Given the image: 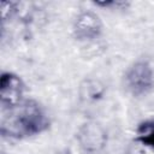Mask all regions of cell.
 <instances>
[{"mask_svg": "<svg viewBox=\"0 0 154 154\" xmlns=\"http://www.w3.org/2000/svg\"><path fill=\"white\" fill-rule=\"evenodd\" d=\"M96 6L99 7H105V8H116V10H122L124 7H126L129 4L128 2H123V1H95L94 2Z\"/></svg>", "mask_w": 154, "mask_h": 154, "instance_id": "9", "label": "cell"}, {"mask_svg": "<svg viewBox=\"0 0 154 154\" xmlns=\"http://www.w3.org/2000/svg\"><path fill=\"white\" fill-rule=\"evenodd\" d=\"M18 2L14 1H1L0 5V13L2 22L12 19L17 13H18Z\"/></svg>", "mask_w": 154, "mask_h": 154, "instance_id": "8", "label": "cell"}, {"mask_svg": "<svg viewBox=\"0 0 154 154\" xmlns=\"http://www.w3.org/2000/svg\"><path fill=\"white\" fill-rule=\"evenodd\" d=\"M124 90L132 97H143L154 90V66L150 60L138 58L124 71L122 77Z\"/></svg>", "mask_w": 154, "mask_h": 154, "instance_id": "2", "label": "cell"}, {"mask_svg": "<svg viewBox=\"0 0 154 154\" xmlns=\"http://www.w3.org/2000/svg\"><path fill=\"white\" fill-rule=\"evenodd\" d=\"M134 141L154 153V118H149L138 123L135 130V138Z\"/></svg>", "mask_w": 154, "mask_h": 154, "instance_id": "7", "label": "cell"}, {"mask_svg": "<svg viewBox=\"0 0 154 154\" xmlns=\"http://www.w3.org/2000/svg\"><path fill=\"white\" fill-rule=\"evenodd\" d=\"M103 34V23L101 17L94 10L79 11L72 23L73 38L84 45L96 42Z\"/></svg>", "mask_w": 154, "mask_h": 154, "instance_id": "4", "label": "cell"}, {"mask_svg": "<svg viewBox=\"0 0 154 154\" xmlns=\"http://www.w3.org/2000/svg\"><path fill=\"white\" fill-rule=\"evenodd\" d=\"M25 83L19 75L12 71H2L0 75L1 111L11 109L20 105L25 100Z\"/></svg>", "mask_w": 154, "mask_h": 154, "instance_id": "5", "label": "cell"}, {"mask_svg": "<svg viewBox=\"0 0 154 154\" xmlns=\"http://www.w3.org/2000/svg\"><path fill=\"white\" fill-rule=\"evenodd\" d=\"M1 135L11 140H24L41 135L52 124L46 108L34 99H25L17 107L1 111Z\"/></svg>", "mask_w": 154, "mask_h": 154, "instance_id": "1", "label": "cell"}, {"mask_svg": "<svg viewBox=\"0 0 154 154\" xmlns=\"http://www.w3.org/2000/svg\"><path fill=\"white\" fill-rule=\"evenodd\" d=\"M76 141L84 153L96 154L106 148L108 143V132L100 122L89 119L78 126Z\"/></svg>", "mask_w": 154, "mask_h": 154, "instance_id": "3", "label": "cell"}, {"mask_svg": "<svg viewBox=\"0 0 154 154\" xmlns=\"http://www.w3.org/2000/svg\"><path fill=\"white\" fill-rule=\"evenodd\" d=\"M107 85L96 77H85L78 85V97L85 103H94L102 100L106 95Z\"/></svg>", "mask_w": 154, "mask_h": 154, "instance_id": "6", "label": "cell"}]
</instances>
